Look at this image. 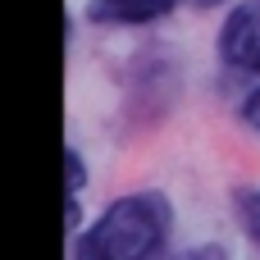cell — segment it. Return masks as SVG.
<instances>
[{
	"label": "cell",
	"mask_w": 260,
	"mask_h": 260,
	"mask_svg": "<svg viewBox=\"0 0 260 260\" xmlns=\"http://www.w3.org/2000/svg\"><path fill=\"white\" fill-rule=\"evenodd\" d=\"M165 229L169 210L160 197H123L82 233L73 260H155Z\"/></svg>",
	"instance_id": "obj_1"
},
{
	"label": "cell",
	"mask_w": 260,
	"mask_h": 260,
	"mask_svg": "<svg viewBox=\"0 0 260 260\" xmlns=\"http://www.w3.org/2000/svg\"><path fill=\"white\" fill-rule=\"evenodd\" d=\"M242 119H247V123H251V128L260 133V87L251 91V96H247V105H242Z\"/></svg>",
	"instance_id": "obj_6"
},
{
	"label": "cell",
	"mask_w": 260,
	"mask_h": 260,
	"mask_svg": "<svg viewBox=\"0 0 260 260\" xmlns=\"http://www.w3.org/2000/svg\"><path fill=\"white\" fill-rule=\"evenodd\" d=\"M219 50L233 69H251L260 73V0H247L229 14L224 23V37H219Z\"/></svg>",
	"instance_id": "obj_2"
},
{
	"label": "cell",
	"mask_w": 260,
	"mask_h": 260,
	"mask_svg": "<svg viewBox=\"0 0 260 260\" xmlns=\"http://www.w3.org/2000/svg\"><path fill=\"white\" fill-rule=\"evenodd\" d=\"M238 219H242V229L251 233V242L260 247V192H247V197H238Z\"/></svg>",
	"instance_id": "obj_4"
},
{
	"label": "cell",
	"mask_w": 260,
	"mask_h": 260,
	"mask_svg": "<svg viewBox=\"0 0 260 260\" xmlns=\"http://www.w3.org/2000/svg\"><path fill=\"white\" fill-rule=\"evenodd\" d=\"M178 0H91L87 14L96 23H146V18H160L169 14Z\"/></svg>",
	"instance_id": "obj_3"
},
{
	"label": "cell",
	"mask_w": 260,
	"mask_h": 260,
	"mask_svg": "<svg viewBox=\"0 0 260 260\" xmlns=\"http://www.w3.org/2000/svg\"><path fill=\"white\" fill-rule=\"evenodd\" d=\"M201 5H215V0H201Z\"/></svg>",
	"instance_id": "obj_7"
},
{
	"label": "cell",
	"mask_w": 260,
	"mask_h": 260,
	"mask_svg": "<svg viewBox=\"0 0 260 260\" xmlns=\"http://www.w3.org/2000/svg\"><path fill=\"white\" fill-rule=\"evenodd\" d=\"M155 260H229L219 247H192V251H183V256H155Z\"/></svg>",
	"instance_id": "obj_5"
}]
</instances>
